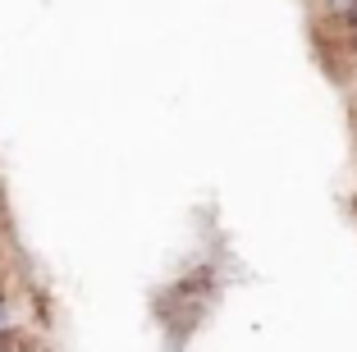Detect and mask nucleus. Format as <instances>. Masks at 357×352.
Here are the masks:
<instances>
[{
  "instance_id": "obj_1",
  "label": "nucleus",
  "mask_w": 357,
  "mask_h": 352,
  "mask_svg": "<svg viewBox=\"0 0 357 352\" xmlns=\"http://www.w3.org/2000/svg\"><path fill=\"white\" fill-rule=\"evenodd\" d=\"M326 10L335 14V19H348V14L357 10V0H326Z\"/></svg>"
},
{
  "instance_id": "obj_2",
  "label": "nucleus",
  "mask_w": 357,
  "mask_h": 352,
  "mask_svg": "<svg viewBox=\"0 0 357 352\" xmlns=\"http://www.w3.org/2000/svg\"><path fill=\"white\" fill-rule=\"evenodd\" d=\"M0 352H19V334L14 330H0Z\"/></svg>"
},
{
  "instance_id": "obj_3",
  "label": "nucleus",
  "mask_w": 357,
  "mask_h": 352,
  "mask_svg": "<svg viewBox=\"0 0 357 352\" xmlns=\"http://www.w3.org/2000/svg\"><path fill=\"white\" fill-rule=\"evenodd\" d=\"M344 23H348V28H353V32H357V10H353V14H348V19H344Z\"/></svg>"
},
{
  "instance_id": "obj_4",
  "label": "nucleus",
  "mask_w": 357,
  "mask_h": 352,
  "mask_svg": "<svg viewBox=\"0 0 357 352\" xmlns=\"http://www.w3.org/2000/svg\"><path fill=\"white\" fill-rule=\"evenodd\" d=\"M5 321H10V311H5V307H0V330H5Z\"/></svg>"
}]
</instances>
